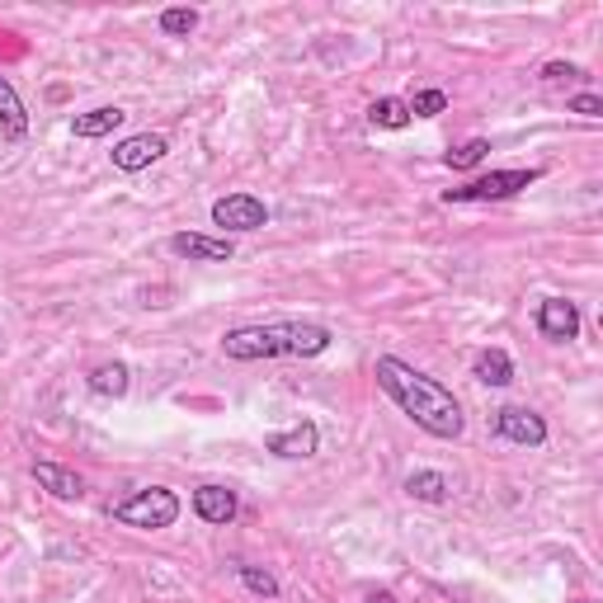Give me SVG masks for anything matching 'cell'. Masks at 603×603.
I'll use <instances>...</instances> for the list:
<instances>
[{
  "mask_svg": "<svg viewBox=\"0 0 603 603\" xmlns=\"http://www.w3.org/2000/svg\"><path fill=\"white\" fill-rule=\"evenodd\" d=\"M373 377H377V387L401 406V415L415 420L429 438L452 444V438H462V429H467V415H462L458 396H452L438 377L410 368L406 359H396V354H382V359L373 363Z\"/></svg>",
  "mask_w": 603,
  "mask_h": 603,
  "instance_id": "1",
  "label": "cell"
},
{
  "mask_svg": "<svg viewBox=\"0 0 603 603\" xmlns=\"http://www.w3.org/2000/svg\"><path fill=\"white\" fill-rule=\"evenodd\" d=\"M331 325L321 321H269V325H236L222 335V354L231 363L255 359H317L331 349Z\"/></svg>",
  "mask_w": 603,
  "mask_h": 603,
  "instance_id": "2",
  "label": "cell"
},
{
  "mask_svg": "<svg viewBox=\"0 0 603 603\" xmlns=\"http://www.w3.org/2000/svg\"><path fill=\"white\" fill-rule=\"evenodd\" d=\"M180 496L166 486H146L128 496L123 504H114V524L123 528H146V533H161V528H175V518H180Z\"/></svg>",
  "mask_w": 603,
  "mask_h": 603,
  "instance_id": "3",
  "label": "cell"
},
{
  "mask_svg": "<svg viewBox=\"0 0 603 603\" xmlns=\"http://www.w3.org/2000/svg\"><path fill=\"white\" fill-rule=\"evenodd\" d=\"M542 170H490V175H476L462 189H448L444 203H504L514 194H524L528 184H538Z\"/></svg>",
  "mask_w": 603,
  "mask_h": 603,
  "instance_id": "4",
  "label": "cell"
},
{
  "mask_svg": "<svg viewBox=\"0 0 603 603\" xmlns=\"http://www.w3.org/2000/svg\"><path fill=\"white\" fill-rule=\"evenodd\" d=\"M213 227L222 231H259L269 227V208L255 194H227L213 203Z\"/></svg>",
  "mask_w": 603,
  "mask_h": 603,
  "instance_id": "5",
  "label": "cell"
},
{
  "mask_svg": "<svg viewBox=\"0 0 603 603\" xmlns=\"http://www.w3.org/2000/svg\"><path fill=\"white\" fill-rule=\"evenodd\" d=\"M496 434L510 438V444H518V448H542L547 444V420L528 406H500L496 410Z\"/></svg>",
  "mask_w": 603,
  "mask_h": 603,
  "instance_id": "6",
  "label": "cell"
},
{
  "mask_svg": "<svg viewBox=\"0 0 603 603\" xmlns=\"http://www.w3.org/2000/svg\"><path fill=\"white\" fill-rule=\"evenodd\" d=\"M170 151V137L166 132H137V137H123V142L114 146V170L123 175H137L146 166H156L161 156Z\"/></svg>",
  "mask_w": 603,
  "mask_h": 603,
  "instance_id": "7",
  "label": "cell"
},
{
  "mask_svg": "<svg viewBox=\"0 0 603 603\" xmlns=\"http://www.w3.org/2000/svg\"><path fill=\"white\" fill-rule=\"evenodd\" d=\"M170 255L189 259V265H227L236 255V245L227 236H203V231H175L170 236Z\"/></svg>",
  "mask_w": 603,
  "mask_h": 603,
  "instance_id": "8",
  "label": "cell"
},
{
  "mask_svg": "<svg viewBox=\"0 0 603 603\" xmlns=\"http://www.w3.org/2000/svg\"><path fill=\"white\" fill-rule=\"evenodd\" d=\"M538 335L552 339V345H570L580 335V307L570 297H547L538 307Z\"/></svg>",
  "mask_w": 603,
  "mask_h": 603,
  "instance_id": "9",
  "label": "cell"
},
{
  "mask_svg": "<svg viewBox=\"0 0 603 603\" xmlns=\"http://www.w3.org/2000/svg\"><path fill=\"white\" fill-rule=\"evenodd\" d=\"M236 510H241V500H236V490L231 486H198L194 490V514L203 518V524H231L236 518Z\"/></svg>",
  "mask_w": 603,
  "mask_h": 603,
  "instance_id": "10",
  "label": "cell"
},
{
  "mask_svg": "<svg viewBox=\"0 0 603 603\" xmlns=\"http://www.w3.org/2000/svg\"><path fill=\"white\" fill-rule=\"evenodd\" d=\"M265 448L273 452V458H311V452L321 448V429L311 420H302V424H293V429H283V434H269Z\"/></svg>",
  "mask_w": 603,
  "mask_h": 603,
  "instance_id": "11",
  "label": "cell"
},
{
  "mask_svg": "<svg viewBox=\"0 0 603 603\" xmlns=\"http://www.w3.org/2000/svg\"><path fill=\"white\" fill-rule=\"evenodd\" d=\"M34 482L48 490V496L57 500H80L86 496V482H80V472L62 467V462H34Z\"/></svg>",
  "mask_w": 603,
  "mask_h": 603,
  "instance_id": "12",
  "label": "cell"
},
{
  "mask_svg": "<svg viewBox=\"0 0 603 603\" xmlns=\"http://www.w3.org/2000/svg\"><path fill=\"white\" fill-rule=\"evenodd\" d=\"M0 132H5V142H24L29 137V108H24V100L5 76H0Z\"/></svg>",
  "mask_w": 603,
  "mask_h": 603,
  "instance_id": "13",
  "label": "cell"
},
{
  "mask_svg": "<svg viewBox=\"0 0 603 603\" xmlns=\"http://www.w3.org/2000/svg\"><path fill=\"white\" fill-rule=\"evenodd\" d=\"M123 108L118 104H100V108H90V114H76L72 118V132L76 137H86V142H94V137H108L114 128H123Z\"/></svg>",
  "mask_w": 603,
  "mask_h": 603,
  "instance_id": "14",
  "label": "cell"
},
{
  "mask_svg": "<svg viewBox=\"0 0 603 603\" xmlns=\"http://www.w3.org/2000/svg\"><path fill=\"white\" fill-rule=\"evenodd\" d=\"M472 377L486 382V387H510L514 382V359L504 349H482L472 363Z\"/></svg>",
  "mask_w": 603,
  "mask_h": 603,
  "instance_id": "15",
  "label": "cell"
},
{
  "mask_svg": "<svg viewBox=\"0 0 603 603\" xmlns=\"http://www.w3.org/2000/svg\"><path fill=\"white\" fill-rule=\"evenodd\" d=\"M406 496H410V500H424V504H444V500L452 496V482H448L444 472H429V467H424V472H410V476H406Z\"/></svg>",
  "mask_w": 603,
  "mask_h": 603,
  "instance_id": "16",
  "label": "cell"
},
{
  "mask_svg": "<svg viewBox=\"0 0 603 603\" xmlns=\"http://www.w3.org/2000/svg\"><path fill=\"white\" fill-rule=\"evenodd\" d=\"M128 387H132V373H128V363H100V368H94V373H90V392L94 396H114V401H118V396H128Z\"/></svg>",
  "mask_w": 603,
  "mask_h": 603,
  "instance_id": "17",
  "label": "cell"
},
{
  "mask_svg": "<svg viewBox=\"0 0 603 603\" xmlns=\"http://www.w3.org/2000/svg\"><path fill=\"white\" fill-rule=\"evenodd\" d=\"M368 123H373V128L396 132V128H406V123H410V108H406V100L387 94V100H373V108H368Z\"/></svg>",
  "mask_w": 603,
  "mask_h": 603,
  "instance_id": "18",
  "label": "cell"
},
{
  "mask_svg": "<svg viewBox=\"0 0 603 603\" xmlns=\"http://www.w3.org/2000/svg\"><path fill=\"white\" fill-rule=\"evenodd\" d=\"M486 151H490V142H486V137H472V142L452 146L444 161H448V170H476V166H482V161H486Z\"/></svg>",
  "mask_w": 603,
  "mask_h": 603,
  "instance_id": "19",
  "label": "cell"
},
{
  "mask_svg": "<svg viewBox=\"0 0 603 603\" xmlns=\"http://www.w3.org/2000/svg\"><path fill=\"white\" fill-rule=\"evenodd\" d=\"M198 29V10H189V5H170L166 15H161V34H170V38H189Z\"/></svg>",
  "mask_w": 603,
  "mask_h": 603,
  "instance_id": "20",
  "label": "cell"
},
{
  "mask_svg": "<svg viewBox=\"0 0 603 603\" xmlns=\"http://www.w3.org/2000/svg\"><path fill=\"white\" fill-rule=\"evenodd\" d=\"M406 108H410V118H438L448 108V94L444 90H420L415 100H406Z\"/></svg>",
  "mask_w": 603,
  "mask_h": 603,
  "instance_id": "21",
  "label": "cell"
},
{
  "mask_svg": "<svg viewBox=\"0 0 603 603\" xmlns=\"http://www.w3.org/2000/svg\"><path fill=\"white\" fill-rule=\"evenodd\" d=\"M236 575H241V585L251 589V594H259V599H279V580H273L269 570H259V566H241Z\"/></svg>",
  "mask_w": 603,
  "mask_h": 603,
  "instance_id": "22",
  "label": "cell"
},
{
  "mask_svg": "<svg viewBox=\"0 0 603 603\" xmlns=\"http://www.w3.org/2000/svg\"><path fill=\"white\" fill-rule=\"evenodd\" d=\"M542 80H547V86H566V80H585V66H575V62H547V66H542Z\"/></svg>",
  "mask_w": 603,
  "mask_h": 603,
  "instance_id": "23",
  "label": "cell"
},
{
  "mask_svg": "<svg viewBox=\"0 0 603 603\" xmlns=\"http://www.w3.org/2000/svg\"><path fill=\"white\" fill-rule=\"evenodd\" d=\"M566 108H570V114H580V118H603V100H599V94H589V90L585 94H570Z\"/></svg>",
  "mask_w": 603,
  "mask_h": 603,
  "instance_id": "24",
  "label": "cell"
},
{
  "mask_svg": "<svg viewBox=\"0 0 603 603\" xmlns=\"http://www.w3.org/2000/svg\"><path fill=\"white\" fill-rule=\"evenodd\" d=\"M363 603H396V594H392V589H368Z\"/></svg>",
  "mask_w": 603,
  "mask_h": 603,
  "instance_id": "25",
  "label": "cell"
},
{
  "mask_svg": "<svg viewBox=\"0 0 603 603\" xmlns=\"http://www.w3.org/2000/svg\"><path fill=\"white\" fill-rule=\"evenodd\" d=\"M575 603H589V599H575Z\"/></svg>",
  "mask_w": 603,
  "mask_h": 603,
  "instance_id": "26",
  "label": "cell"
}]
</instances>
